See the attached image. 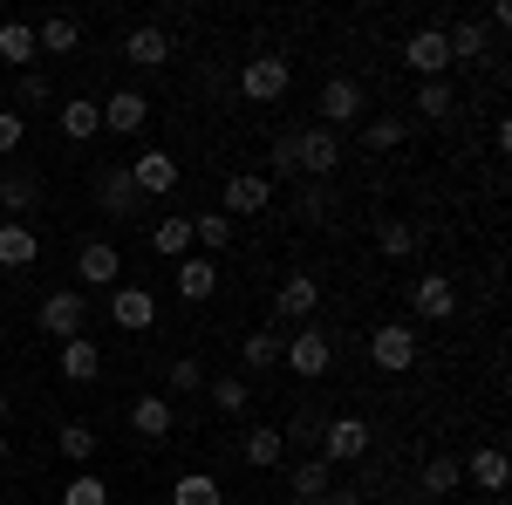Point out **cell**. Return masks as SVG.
I'll return each mask as SVG.
<instances>
[{
	"instance_id": "obj_1",
	"label": "cell",
	"mask_w": 512,
	"mask_h": 505,
	"mask_svg": "<svg viewBox=\"0 0 512 505\" xmlns=\"http://www.w3.org/2000/svg\"><path fill=\"white\" fill-rule=\"evenodd\" d=\"M35 328H41V335H55V342H76V335H89V301H82L76 287H55V294L41 301Z\"/></svg>"
},
{
	"instance_id": "obj_2",
	"label": "cell",
	"mask_w": 512,
	"mask_h": 505,
	"mask_svg": "<svg viewBox=\"0 0 512 505\" xmlns=\"http://www.w3.org/2000/svg\"><path fill=\"white\" fill-rule=\"evenodd\" d=\"M287 82H294L287 55H246V69H239V96H246V103H280Z\"/></svg>"
},
{
	"instance_id": "obj_3",
	"label": "cell",
	"mask_w": 512,
	"mask_h": 505,
	"mask_svg": "<svg viewBox=\"0 0 512 505\" xmlns=\"http://www.w3.org/2000/svg\"><path fill=\"white\" fill-rule=\"evenodd\" d=\"M96 205H103V219H130V226H144V198H137V185H130L123 164H103V171H96Z\"/></svg>"
},
{
	"instance_id": "obj_4",
	"label": "cell",
	"mask_w": 512,
	"mask_h": 505,
	"mask_svg": "<svg viewBox=\"0 0 512 505\" xmlns=\"http://www.w3.org/2000/svg\"><path fill=\"white\" fill-rule=\"evenodd\" d=\"M110 321L130 328V335H151V328H158V294L137 287V280H117V287H110Z\"/></svg>"
},
{
	"instance_id": "obj_5",
	"label": "cell",
	"mask_w": 512,
	"mask_h": 505,
	"mask_svg": "<svg viewBox=\"0 0 512 505\" xmlns=\"http://www.w3.org/2000/svg\"><path fill=\"white\" fill-rule=\"evenodd\" d=\"M280 362H287L301 383H321V376H328V362H335V342H328L321 328H301V335L280 349Z\"/></svg>"
},
{
	"instance_id": "obj_6",
	"label": "cell",
	"mask_w": 512,
	"mask_h": 505,
	"mask_svg": "<svg viewBox=\"0 0 512 505\" xmlns=\"http://www.w3.org/2000/svg\"><path fill=\"white\" fill-rule=\"evenodd\" d=\"M274 205V178L267 171H233L226 178V219H260Z\"/></svg>"
},
{
	"instance_id": "obj_7",
	"label": "cell",
	"mask_w": 512,
	"mask_h": 505,
	"mask_svg": "<svg viewBox=\"0 0 512 505\" xmlns=\"http://www.w3.org/2000/svg\"><path fill=\"white\" fill-rule=\"evenodd\" d=\"M369 451V424L362 417H328L321 424V465H355Z\"/></svg>"
},
{
	"instance_id": "obj_8",
	"label": "cell",
	"mask_w": 512,
	"mask_h": 505,
	"mask_svg": "<svg viewBox=\"0 0 512 505\" xmlns=\"http://www.w3.org/2000/svg\"><path fill=\"white\" fill-rule=\"evenodd\" d=\"M335 164H342V144H335V130H321V123L294 130V171H308V178H328Z\"/></svg>"
},
{
	"instance_id": "obj_9",
	"label": "cell",
	"mask_w": 512,
	"mask_h": 505,
	"mask_svg": "<svg viewBox=\"0 0 512 505\" xmlns=\"http://www.w3.org/2000/svg\"><path fill=\"white\" fill-rule=\"evenodd\" d=\"M369 362H376L383 376H403V369L417 362V328H403V321L376 328V335H369Z\"/></svg>"
},
{
	"instance_id": "obj_10",
	"label": "cell",
	"mask_w": 512,
	"mask_h": 505,
	"mask_svg": "<svg viewBox=\"0 0 512 505\" xmlns=\"http://www.w3.org/2000/svg\"><path fill=\"white\" fill-rule=\"evenodd\" d=\"M410 308H417V321H451V314H458L451 273H417V280H410Z\"/></svg>"
},
{
	"instance_id": "obj_11",
	"label": "cell",
	"mask_w": 512,
	"mask_h": 505,
	"mask_svg": "<svg viewBox=\"0 0 512 505\" xmlns=\"http://www.w3.org/2000/svg\"><path fill=\"white\" fill-rule=\"evenodd\" d=\"M123 171H130L137 198H164V192H178V157H171V151H144V157H130Z\"/></svg>"
},
{
	"instance_id": "obj_12",
	"label": "cell",
	"mask_w": 512,
	"mask_h": 505,
	"mask_svg": "<svg viewBox=\"0 0 512 505\" xmlns=\"http://www.w3.org/2000/svg\"><path fill=\"white\" fill-rule=\"evenodd\" d=\"M403 62L417 69V82H444V69H451V48H444V28H417V35L403 41Z\"/></svg>"
},
{
	"instance_id": "obj_13",
	"label": "cell",
	"mask_w": 512,
	"mask_h": 505,
	"mask_svg": "<svg viewBox=\"0 0 512 505\" xmlns=\"http://www.w3.org/2000/svg\"><path fill=\"white\" fill-rule=\"evenodd\" d=\"M315 110H321V130H335V123H355V117H362V82L328 76V82H321V96H315Z\"/></svg>"
},
{
	"instance_id": "obj_14",
	"label": "cell",
	"mask_w": 512,
	"mask_h": 505,
	"mask_svg": "<svg viewBox=\"0 0 512 505\" xmlns=\"http://www.w3.org/2000/svg\"><path fill=\"white\" fill-rule=\"evenodd\" d=\"M144 123H151L144 89H117V96L103 103V130H117V137H144Z\"/></svg>"
},
{
	"instance_id": "obj_15",
	"label": "cell",
	"mask_w": 512,
	"mask_h": 505,
	"mask_svg": "<svg viewBox=\"0 0 512 505\" xmlns=\"http://www.w3.org/2000/svg\"><path fill=\"white\" fill-rule=\"evenodd\" d=\"M41 192H48V185H41L35 164H7V171H0V205H7V212H35Z\"/></svg>"
},
{
	"instance_id": "obj_16",
	"label": "cell",
	"mask_w": 512,
	"mask_h": 505,
	"mask_svg": "<svg viewBox=\"0 0 512 505\" xmlns=\"http://www.w3.org/2000/svg\"><path fill=\"white\" fill-rule=\"evenodd\" d=\"M76 273L89 280V287H117V273H123L117 246H110V239H82V253H76Z\"/></svg>"
},
{
	"instance_id": "obj_17",
	"label": "cell",
	"mask_w": 512,
	"mask_h": 505,
	"mask_svg": "<svg viewBox=\"0 0 512 505\" xmlns=\"http://www.w3.org/2000/svg\"><path fill=\"white\" fill-rule=\"evenodd\" d=\"M123 62H137V69H164V62H171V35L151 28V21L130 28V35H123Z\"/></svg>"
},
{
	"instance_id": "obj_18",
	"label": "cell",
	"mask_w": 512,
	"mask_h": 505,
	"mask_svg": "<svg viewBox=\"0 0 512 505\" xmlns=\"http://www.w3.org/2000/svg\"><path fill=\"white\" fill-rule=\"evenodd\" d=\"M444 48H451V62L472 69V62L492 55V28H485V21H451V28H444Z\"/></svg>"
},
{
	"instance_id": "obj_19",
	"label": "cell",
	"mask_w": 512,
	"mask_h": 505,
	"mask_svg": "<svg viewBox=\"0 0 512 505\" xmlns=\"http://www.w3.org/2000/svg\"><path fill=\"white\" fill-rule=\"evenodd\" d=\"M178 294H185V301H212V294H219V260H205V253H185V260H178Z\"/></svg>"
},
{
	"instance_id": "obj_20",
	"label": "cell",
	"mask_w": 512,
	"mask_h": 505,
	"mask_svg": "<svg viewBox=\"0 0 512 505\" xmlns=\"http://www.w3.org/2000/svg\"><path fill=\"white\" fill-rule=\"evenodd\" d=\"M280 321H308V314L321 308V287H315V273H287V280H280Z\"/></svg>"
},
{
	"instance_id": "obj_21",
	"label": "cell",
	"mask_w": 512,
	"mask_h": 505,
	"mask_svg": "<svg viewBox=\"0 0 512 505\" xmlns=\"http://www.w3.org/2000/svg\"><path fill=\"white\" fill-rule=\"evenodd\" d=\"M171 424H178V417H171V403H164V396H137V403H130V430H137L144 444H164Z\"/></svg>"
},
{
	"instance_id": "obj_22",
	"label": "cell",
	"mask_w": 512,
	"mask_h": 505,
	"mask_svg": "<svg viewBox=\"0 0 512 505\" xmlns=\"http://www.w3.org/2000/svg\"><path fill=\"white\" fill-rule=\"evenodd\" d=\"M376 246H383V260H417L424 226H417V219H383V226H376Z\"/></svg>"
},
{
	"instance_id": "obj_23",
	"label": "cell",
	"mask_w": 512,
	"mask_h": 505,
	"mask_svg": "<svg viewBox=\"0 0 512 505\" xmlns=\"http://www.w3.org/2000/svg\"><path fill=\"white\" fill-rule=\"evenodd\" d=\"M35 260H41V239H35V226L7 219V226H0V267H35Z\"/></svg>"
},
{
	"instance_id": "obj_24",
	"label": "cell",
	"mask_w": 512,
	"mask_h": 505,
	"mask_svg": "<svg viewBox=\"0 0 512 505\" xmlns=\"http://www.w3.org/2000/svg\"><path fill=\"white\" fill-rule=\"evenodd\" d=\"M506 451L499 444H485V451H472V465H465V478H472L478 492H506Z\"/></svg>"
},
{
	"instance_id": "obj_25",
	"label": "cell",
	"mask_w": 512,
	"mask_h": 505,
	"mask_svg": "<svg viewBox=\"0 0 512 505\" xmlns=\"http://www.w3.org/2000/svg\"><path fill=\"white\" fill-rule=\"evenodd\" d=\"M96 369H103V349H96L89 335L62 342V376H69V383H96Z\"/></svg>"
},
{
	"instance_id": "obj_26",
	"label": "cell",
	"mask_w": 512,
	"mask_h": 505,
	"mask_svg": "<svg viewBox=\"0 0 512 505\" xmlns=\"http://www.w3.org/2000/svg\"><path fill=\"white\" fill-rule=\"evenodd\" d=\"M171 505H226V485H219L212 471H185V478L171 485Z\"/></svg>"
},
{
	"instance_id": "obj_27",
	"label": "cell",
	"mask_w": 512,
	"mask_h": 505,
	"mask_svg": "<svg viewBox=\"0 0 512 505\" xmlns=\"http://www.w3.org/2000/svg\"><path fill=\"white\" fill-rule=\"evenodd\" d=\"M35 28L28 21H0V62H14V69H35Z\"/></svg>"
},
{
	"instance_id": "obj_28",
	"label": "cell",
	"mask_w": 512,
	"mask_h": 505,
	"mask_svg": "<svg viewBox=\"0 0 512 505\" xmlns=\"http://www.w3.org/2000/svg\"><path fill=\"white\" fill-rule=\"evenodd\" d=\"M55 123H62V137H76V144H82V137H96V130H103V103H89V96H69Z\"/></svg>"
},
{
	"instance_id": "obj_29",
	"label": "cell",
	"mask_w": 512,
	"mask_h": 505,
	"mask_svg": "<svg viewBox=\"0 0 512 505\" xmlns=\"http://www.w3.org/2000/svg\"><path fill=\"white\" fill-rule=\"evenodd\" d=\"M76 41H82L76 14H48V21H41V28H35V48H41V55H69Z\"/></svg>"
},
{
	"instance_id": "obj_30",
	"label": "cell",
	"mask_w": 512,
	"mask_h": 505,
	"mask_svg": "<svg viewBox=\"0 0 512 505\" xmlns=\"http://www.w3.org/2000/svg\"><path fill=\"white\" fill-rule=\"evenodd\" d=\"M458 485H465V465H458V458H431L424 478H417V492H424V499H451Z\"/></svg>"
},
{
	"instance_id": "obj_31",
	"label": "cell",
	"mask_w": 512,
	"mask_h": 505,
	"mask_svg": "<svg viewBox=\"0 0 512 505\" xmlns=\"http://www.w3.org/2000/svg\"><path fill=\"white\" fill-rule=\"evenodd\" d=\"M280 451H287V437H280V430H246V444H239V458H246L253 471H274Z\"/></svg>"
},
{
	"instance_id": "obj_32",
	"label": "cell",
	"mask_w": 512,
	"mask_h": 505,
	"mask_svg": "<svg viewBox=\"0 0 512 505\" xmlns=\"http://www.w3.org/2000/svg\"><path fill=\"white\" fill-rule=\"evenodd\" d=\"M192 246L226 253V246H233V219H226V212H192Z\"/></svg>"
},
{
	"instance_id": "obj_33",
	"label": "cell",
	"mask_w": 512,
	"mask_h": 505,
	"mask_svg": "<svg viewBox=\"0 0 512 505\" xmlns=\"http://www.w3.org/2000/svg\"><path fill=\"white\" fill-rule=\"evenodd\" d=\"M280 349H287V342H280L274 328H253V335L239 342V362H246V369H274V362H280Z\"/></svg>"
},
{
	"instance_id": "obj_34",
	"label": "cell",
	"mask_w": 512,
	"mask_h": 505,
	"mask_svg": "<svg viewBox=\"0 0 512 505\" xmlns=\"http://www.w3.org/2000/svg\"><path fill=\"white\" fill-rule=\"evenodd\" d=\"M151 246H158L164 260H185L192 253V219H158L151 226Z\"/></svg>"
},
{
	"instance_id": "obj_35",
	"label": "cell",
	"mask_w": 512,
	"mask_h": 505,
	"mask_svg": "<svg viewBox=\"0 0 512 505\" xmlns=\"http://www.w3.org/2000/svg\"><path fill=\"white\" fill-rule=\"evenodd\" d=\"M55 444H62V458H69V465H89L103 437H96L89 424H62V430H55Z\"/></svg>"
},
{
	"instance_id": "obj_36",
	"label": "cell",
	"mask_w": 512,
	"mask_h": 505,
	"mask_svg": "<svg viewBox=\"0 0 512 505\" xmlns=\"http://www.w3.org/2000/svg\"><path fill=\"white\" fill-rule=\"evenodd\" d=\"M62 505H110V485H103L96 471H76V478L62 485Z\"/></svg>"
},
{
	"instance_id": "obj_37",
	"label": "cell",
	"mask_w": 512,
	"mask_h": 505,
	"mask_svg": "<svg viewBox=\"0 0 512 505\" xmlns=\"http://www.w3.org/2000/svg\"><path fill=\"white\" fill-rule=\"evenodd\" d=\"M403 130H410L403 117H369V123H362V144H369V151H396Z\"/></svg>"
},
{
	"instance_id": "obj_38",
	"label": "cell",
	"mask_w": 512,
	"mask_h": 505,
	"mask_svg": "<svg viewBox=\"0 0 512 505\" xmlns=\"http://www.w3.org/2000/svg\"><path fill=\"white\" fill-rule=\"evenodd\" d=\"M205 383H212V403H219L226 417H239V410H246V396H253L246 376H205Z\"/></svg>"
},
{
	"instance_id": "obj_39",
	"label": "cell",
	"mask_w": 512,
	"mask_h": 505,
	"mask_svg": "<svg viewBox=\"0 0 512 505\" xmlns=\"http://www.w3.org/2000/svg\"><path fill=\"white\" fill-rule=\"evenodd\" d=\"M328 471H335V465L301 458V471H294V499H321V492H328Z\"/></svg>"
},
{
	"instance_id": "obj_40",
	"label": "cell",
	"mask_w": 512,
	"mask_h": 505,
	"mask_svg": "<svg viewBox=\"0 0 512 505\" xmlns=\"http://www.w3.org/2000/svg\"><path fill=\"white\" fill-rule=\"evenodd\" d=\"M417 117H451V82H417Z\"/></svg>"
},
{
	"instance_id": "obj_41",
	"label": "cell",
	"mask_w": 512,
	"mask_h": 505,
	"mask_svg": "<svg viewBox=\"0 0 512 505\" xmlns=\"http://www.w3.org/2000/svg\"><path fill=\"white\" fill-rule=\"evenodd\" d=\"M14 96H21V110H41V103H48V76H41V69H21V76H14Z\"/></svg>"
},
{
	"instance_id": "obj_42",
	"label": "cell",
	"mask_w": 512,
	"mask_h": 505,
	"mask_svg": "<svg viewBox=\"0 0 512 505\" xmlns=\"http://www.w3.org/2000/svg\"><path fill=\"white\" fill-rule=\"evenodd\" d=\"M328 212H335V198L321 192V185H301V219L308 226H328Z\"/></svg>"
},
{
	"instance_id": "obj_43",
	"label": "cell",
	"mask_w": 512,
	"mask_h": 505,
	"mask_svg": "<svg viewBox=\"0 0 512 505\" xmlns=\"http://www.w3.org/2000/svg\"><path fill=\"white\" fill-rule=\"evenodd\" d=\"M21 137H28V117H21V110H0V157L21 151Z\"/></svg>"
},
{
	"instance_id": "obj_44",
	"label": "cell",
	"mask_w": 512,
	"mask_h": 505,
	"mask_svg": "<svg viewBox=\"0 0 512 505\" xmlns=\"http://www.w3.org/2000/svg\"><path fill=\"white\" fill-rule=\"evenodd\" d=\"M171 389H185V396H198V389H205V369H198L192 355H178V362H171Z\"/></svg>"
},
{
	"instance_id": "obj_45",
	"label": "cell",
	"mask_w": 512,
	"mask_h": 505,
	"mask_svg": "<svg viewBox=\"0 0 512 505\" xmlns=\"http://www.w3.org/2000/svg\"><path fill=\"white\" fill-rule=\"evenodd\" d=\"M267 164H274V178H294V130H287V137H274Z\"/></svg>"
},
{
	"instance_id": "obj_46",
	"label": "cell",
	"mask_w": 512,
	"mask_h": 505,
	"mask_svg": "<svg viewBox=\"0 0 512 505\" xmlns=\"http://www.w3.org/2000/svg\"><path fill=\"white\" fill-rule=\"evenodd\" d=\"M485 28H492V35H506V28H512V7H506V0H492V14H485Z\"/></svg>"
},
{
	"instance_id": "obj_47",
	"label": "cell",
	"mask_w": 512,
	"mask_h": 505,
	"mask_svg": "<svg viewBox=\"0 0 512 505\" xmlns=\"http://www.w3.org/2000/svg\"><path fill=\"white\" fill-rule=\"evenodd\" d=\"M280 437H301L308 444V437H321V417H294V430H280Z\"/></svg>"
},
{
	"instance_id": "obj_48",
	"label": "cell",
	"mask_w": 512,
	"mask_h": 505,
	"mask_svg": "<svg viewBox=\"0 0 512 505\" xmlns=\"http://www.w3.org/2000/svg\"><path fill=\"white\" fill-rule=\"evenodd\" d=\"M321 505H362V492H335V485H328V492H321Z\"/></svg>"
},
{
	"instance_id": "obj_49",
	"label": "cell",
	"mask_w": 512,
	"mask_h": 505,
	"mask_svg": "<svg viewBox=\"0 0 512 505\" xmlns=\"http://www.w3.org/2000/svg\"><path fill=\"white\" fill-rule=\"evenodd\" d=\"M0 465H7V437H0Z\"/></svg>"
},
{
	"instance_id": "obj_50",
	"label": "cell",
	"mask_w": 512,
	"mask_h": 505,
	"mask_svg": "<svg viewBox=\"0 0 512 505\" xmlns=\"http://www.w3.org/2000/svg\"><path fill=\"white\" fill-rule=\"evenodd\" d=\"M0 417H7V389H0Z\"/></svg>"
},
{
	"instance_id": "obj_51",
	"label": "cell",
	"mask_w": 512,
	"mask_h": 505,
	"mask_svg": "<svg viewBox=\"0 0 512 505\" xmlns=\"http://www.w3.org/2000/svg\"><path fill=\"white\" fill-rule=\"evenodd\" d=\"M294 505H321V499H294Z\"/></svg>"
}]
</instances>
